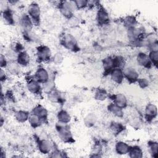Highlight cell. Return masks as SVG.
<instances>
[{"mask_svg": "<svg viewBox=\"0 0 158 158\" xmlns=\"http://www.w3.org/2000/svg\"><path fill=\"white\" fill-rule=\"evenodd\" d=\"M55 127L58 136L62 141L65 143L73 142V135L69 123H64L57 121Z\"/></svg>", "mask_w": 158, "mask_h": 158, "instance_id": "1", "label": "cell"}, {"mask_svg": "<svg viewBox=\"0 0 158 158\" xmlns=\"http://www.w3.org/2000/svg\"><path fill=\"white\" fill-rule=\"evenodd\" d=\"M60 42L62 46L65 48L72 51L79 50L78 42L76 38L70 33H64L60 38Z\"/></svg>", "mask_w": 158, "mask_h": 158, "instance_id": "2", "label": "cell"}, {"mask_svg": "<svg viewBox=\"0 0 158 158\" xmlns=\"http://www.w3.org/2000/svg\"><path fill=\"white\" fill-rule=\"evenodd\" d=\"M28 15L31 19L34 25H38L40 23L41 10L36 2L31 3L28 8Z\"/></svg>", "mask_w": 158, "mask_h": 158, "instance_id": "3", "label": "cell"}, {"mask_svg": "<svg viewBox=\"0 0 158 158\" xmlns=\"http://www.w3.org/2000/svg\"><path fill=\"white\" fill-rule=\"evenodd\" d=\"M59 9L63 16L69 19L73 15L76 7L73 1H61L59 4Z\"/></svg>", "mask_w": 158, "mask_h": 158, "instance_id": "4", "label": "cell"}, {"mask_svg": "<svg viewBox=\"0 0 158 158\" xmlns=\"http://www.w3.org/2000/svg\"><path fill=\"white\" fill-rule=\"evenodd\" d=\"M36 56L40 62H46L51 59V52L48 46L41 45L37 48Z\"/></svg>", "mask_w": 158, "mask_h": 158, "instance_id": "5", "label": "cell"}, {"mask_svg": "<svg viewBox=\"0 0 158 158\" xmlns=\"http://www.w3.org/2000/svg\"><path fill=\"white\" fill-rule=\"evenodd\" d=\"M143 31L136 27L130 28L127 29V36L128 40L133 43H138L142 40Z\"/></svg>", "mask_w": 158, "mask_h": 158, "instance_id": "6", "label": "cell"}, {"mask_svg": "<svg viewBox=\"0 0 158 158\" xmlns=\"http://www.w3.org/2000/svg\"><path fill=\"white\" fill-rule=\"evenodd\" d=\"M124 78L126 79L130 83L137 82L139 77V73L137 70L131 67L123 69Z\"/></svg>", "mask_w": 158, "mask_h": 158, "instance_id": "7", "label": "cell"}, {"mask_svg": "<svg viewBox=\"0 0 158 158\" xmlns=\"http://www.w3.org/2000/svg\"><path fill=\"white\" fill-rule=\"evenodd\" d=\"M96 21L98 25L103 26L109 23L110 19L107 10L103 7H100L96 13Z\"/></svg>", "mask_w": 158, "mask_h": 158, "instance_id": "8", "label": "cell"}, {"mask_svg": "<svg viewBox=\"0 0 158 158\" xmlns=\"http://www.w3.org/2000/svg\"><path fill=\"white\" fill-rule=\"evenodd\" d=\"M157 115V106L154 104H148L144 110V117L147 122H151L155 119Z\"/></svg>", "mask_w": 158, "mask_h": 158, "instance_id": "9", "label": "cell"}, {"mask_svg": "<svg viewBox=\"0 0 158 158\" xmlns=\"http://www.w3.org/2000/svg\"><path fill=\"white\" fill-rule=\"evenodd\" d=\"M35 78L43 85L49 80V74L44 68L39 67L35 73Z\"/></svg>", "mask_w": 158, "mask_h": 158, "instance_id": "10", "label": "cell"}, {"mask_svg": "<svg viewBox=\"0 0 158 158\" xmlns=\"http://www.w3.org/2000/svg\"><path fill=\"white\" fill-rule=\"evenodd\" d=\"M31 113L36 115L42 120L43 123H45L48 120V112L47 109L41 104L36 105L32 110Z\"/></svg>", "mask_w": 158, "mask_h": 158, "instance_id": "11", "label": "cell"}, {"mask_svg": "<svg viewBox=\"0 0 158 158\" xmlns=\"http://www.w3.org/2000/svg\"><path fill=\"white\" fill-rule=\"evenodd\" d=\"M37 146L40 152L43 154H49L52 149L51 143L46 139H40L38 141Z\"/></svg>", "mask_w": 158, "mask_h": 158, "instance_id": "12", "label": "cell"}, {"mask_svg": "<svg viewBox=\"0 0 158 158\" xmlns=\"http://www.w3.org/2000/svg\"><path fill=\"white\" fill-rule=\"evenodd\" d=\"M136 62L139 66L146 69H150L152 65L149 58L148 54L143 52L138 54L136 56Z\"/></svg>", "mask_w": 158, "mask_h": 158, "instance_id": "13", "label": "cell"}, {"mask_svg": "<svg viewBox=\"0 0 158 158\" xmlns=\"http://www.w3.org/2000/svg\"><path fill=\"white\" fill-rule=\"evenodd\" d=\"M39 83L35 78H31L27 81V86L28 91L34 94H39L41 93L42 90V87Z\"/></svg>", "mask_w": 158, "mask_h": 158, "instance_id": "14", "label": "cell"}, {"mask_svg": "<svg viewBox=\"0 0 158 158\" xmlns=\"http://www.w3.org/2000/svg\"><path fill=\"white\" fill-rule=\"evenodd\" d=\"M112 81L117 84H121L124 78L123 69L120 68L114 69L109 73Z\"/></svg>", "mask_w": 158, "mask_h": 158, "instance_id": "15", "label": "cell"}, {"mask_svg": "<svg viewBox=\"0 0 158 158\" xmlns=\"http://www.w3.org/2000/svg\"><path fill=\"white\" fill-rule=\"evenodd\" d=\"M112 102L122 109H124L127 106L128 100L126 96L122 93H117L112 95Z\"/></svg>", "mask_w": 158, "mask_h": 158, "instance_id": "16", "label": "cell"}, {"mask_svg": "<svg viewBox=\"0 0 158 158\" xmlns=\"http://www.w3.org/2000/svg\"><path fill=\"white\" fill-rule=\"evenodd\" d=\"M20 23L22 28H23L24 31L26 33L30 31L33 27V25H34L31 19H30V17L28 14H24L21 17Z\"/></svg>", "mask_w": 158, "mask_h": 158, "instance_id": "17", "label": "cell"}, {"mask_svg": "<svg viewBox=\"0 0 158 158\" xmlns=\"http://www.w3.org/2000/svg\"><path fill=\"white\" fill-rule=\"evenodd\" d=\"M130 147V146L127 143L119 141L115 144V150L116 153L119 155H125L128 154Z\"/></svg>", "mask_w": 158, "mask_h": 158, "instance_id": "18", "label": "cell"}, {"mask_svg": "<svg viewBox=\"0 0 158 158\" xmlns=\"http://www.w3.org/2000/svg\"><path fill=\"white\" fill-rule=\"evenodd\" d=\"M107 110L111 114H112L115 117H117L118 118H122L123 117V109L117 106L113 102L110 103L107 106Z\"/></svg>", "mask_w": 158, "mask_h": 158, "instance_id": "19", "label": "cell"}, {"mask_svg": "<svg viewBox=\"0 0 158 158\" xmlns=\"http://www.w3.org/2000/svg\"><path fill=\"white\" fill-rule=\"evenodd\" d=\"M30 56L26 51H22L18 53L17 56V62L18 64L22 66H26L30 63Z\"/></svg>", "mask_w": 158, "mask_h": 158, "instance_id": "20", "label": "cell"}, {"mask_svg": "<svg viewBox=\"0 0 158 158\" xmlns=\"http://www.w3.org/2000/svg\"><path fill=\"white\" fill-rule=\"evenodd\" d=\"M47 94L48 99L52 102L60 103L62 101L61 94L58 90H57L55 88L51 91L50 92H49L48 93H47Z\"/></svg>", "mask_w": 158, "mask_h": 158, "instance_id": "21", "label": "cell"}, {"mask_svg": "<svg viewBox=\"0 0 158 158\" xmlns=\"http://www.w3.org/2000/svg\"><path fill=\"white\" fill-rule=\"evenodd\" d=\"M128 154L132 158H141L143 156V152L139 146H133L130 147Z\"/></svg>", "mask_w": 158, "mask_h": 158, "instance_id": "22", "label": "cell"}, {"mask_svg": "<svg viewBox=\"0 0 158 158\" xmlns=\"http://www.w3.org/2000/svg\"><path fill=\"white\" fill-rule=\"evenodd\" d=\"M57 121L59 122L69 123L71 120V116L70 114L64 109L60 110L57 114Z\"/></svg>", "mask_w": 158, "mask_h": 158, "instance_id": "23", "label": "cell"}, {"mask_svg": "<svg viewBox=\"0 0 158 158\" xmlns=\"http://www.w3.org/2000/svg\"><path fill=\"white\" fill-rule=\"evenodd\" d=\"M30 115V114L27 110H19L15 112L14 117L17 121L20 123H23L28 120Z\"/></svg>", "mask_w": 158, "mask_h": 158, "instance_id": "24", "label": "cell"}, {"mask_svg": "<svg viewBox=\"0 0 158 158\" xmlns=\"http://www.w3.org/2000/svg\"><path fill=\"white\" fill-rule=\"evenodd\" d=\"M109 97L108 93L107 91L102 88H97L94 94V98L96 100L102 101L106 100Z\"/></svg>", "mask_w": 158, "mask_h": 158, "instance_id": "25", "label": "cell"}, {"mask_svg": "<svg viewBox=\"0 0 158 158\" xmlns=\"http://www.w3.org/2000/svg\"><path fill=\"white\" fill-rule=\"evenodd\" d=\"M97 120V118L96 116L93 113H89L83 119V122L85 125L88 127V128H91L92 127H93Z\"/></svg>", "mask_w": 158, "mask_h": 158, "instance_id": "26", "label": "cell"}, {"mask_svg": "<svg viewBox=\"0 0 158 158\" xmlns=\"http://www.w3.org/2000/svg\"><path fill=\"white\" fill-rule=\"evenodd\" d=\"M2 18L4 22L8 25H13L14 23V15L9 9H6L2 13Z\"/></svg>", "mask_w": 158, "mask_h": 158, "instance_id": "27", "label": "cell"}, {"mask_svg": "<svg viewBox=\"0 0 158 158\" xmlns=\"http://www.w3.org/2000/svg\"><path fill=\"white\" fill-rule=\"evenodd\" d=\"M28 121L30 125L34 128L39 127L42 123H43L40 118L33 113L30 114Z\"/></svg>", "mask_w": 158, "mask_h": 158, "instance_id": "28", "label": "cell"}, {"mask_svg": "<svg viewBox=\"0 0 158 158\" xmlns=\"http://www.w3.org/2000/svg\"><path fill=\"white\" fill-rule=\"evenodd\" d=\"M109 127L112 132L116 135L120 134L125 129V127L121 123L117 122H112Z\"/></svg>", "mask_w": 158, "mask_h": 158, "instance_id": "29", "label": "cell"}, {"mask_svg": "<svg viewBox=\"0 0 158 158\" xmlns=\"http://www.w3.org/2000/svg\"><path fill=\"white\" fill-rule=\"evenodd\" d=\"M148 147L149 154L153 157H157V150H158V143L157 141H150L148 143Z\"/></svg>", "mask_w": 158, "mask_h": 158, "instance_id": "30", "label": "cell"}, {"mask_svg": "<svg viewBox=\"0 0 158 158\" xmlns=\"http://www.w3.org/2000/svg\"><path fill=\"white\" fill-rule=\"evenodd\" d=\"M124 25L128 28L136 27L137 21L135 17L133 15H128L123 20Z\"/></svg>", "mask_w": 158, "mask_h": 158, "instance_id": "31", "label": "cell"}, {"mask_svg": "<svg viewBox=\"0 0 158 158\" xmlns=\"http://www.w3.org/2000/svg\"><path fill=\"white\" fill-rule=\"evenodd\" d=\"M148 56L152 65L157 67L158 65V52L149 51Z\"/></svg>", "mask_w": 158, "mask_h": 158, "instance_id": "32", "label": "cell"}, {"mask_svg": "<svg viewBox=\"0 0 158 158\" xmlns=\"http://www.w3.org/2000/svg\"><path fill=\"white\" fill-rule=\"evenodd\" d=\"M76 7V9H82L88 6V1L86 0L73 1Z\"/></svg>", "mask_w": 158, "mask_h": 158, "instance_id": "33", "label": "cell"}, {"mask_svg": "<svg viewBox=\"0 0 158 158\" xmlns=\"http://www.w3.org/2000/svg\"><path fill=\"white\" fill-rule=\"evenodd\" d=\"M64 60V57L62 54L60 52L56 53L52 57V61L57 65L60 64Z\"/></svg>", "mask_w": 158, "mask_h": 158, "instance_id": "34", "label": "cell"}, {"mask_svg": "<svg viewBox=\"0 0 158 158\" xmlns=\"http://www.w3.org/2000/svg\"><path fill=\"white\" fill-rule=\"evenodd\" d=\"M137 83H138L139 87L141 88H147L149 84V81L147 80V78H139L137 81Z\"/></svg>", "mask_w": 158, "mask_h": 158, "instance_id": "35", "label": "cell"}, {"mask_svg": "<svg viewBox=\"0 0 158 158\" xmlns=\"http://www.w3.org/2000/svg\"><path fill=\"white\" fill-rule=\"evenodd\" d=\"M78 19L75 17V16H72L70 18L68 19V25L70 27H75L77 26L78 24Z\"/></svg>", "mask_w": 158, "mask_h": 158, "instance_id": "36", "label": "cell"}, {"mask_svg": "<svg viewBox=\"0 0 158 158\" xmlns=\"http://www.w3.org/2000/svg\"><path fill=\"white\" fill-rule=\"evenodd\" d=\"M140 122L139 120L138 119H133L131 122H130V125L134 127V128H139V126H140Z\"/></svg>", "mask_w": 158, "mask_h": 158, "instance_id": "37", "label": "cell"}, {"mask_svg": "<svg viewBox=\"0 0 158 158\" xmlns=\"http://www.w3.org/2000/svg\"><path fill=\"white\" fill-rule=\"evenodd\" d=\"M7 60L5 58V56H4L2 54L1 55V57H0V64H1V67L2 69L4 67H6L7 66Z\"/></svg>", "mask_w": 158, "mask_h": 158, "instance_id": "38", "label": "cell"}, {"mask_svg": "<svg viewBox=\"0 0 158 158\" xmlns=\"http://www.w3.org/2000/svg\"><path fill=\"white\" fill-rule=\"evenodd\" d=\"M0 78H1V81H2L3 80H5V78H6L5 72L3 70V69H2V68H1V74H0Z\"/></svg>", "mask_w": 158, "mask_h": 158, "instance_id": "39", "label": "cell"}]
</instances>
